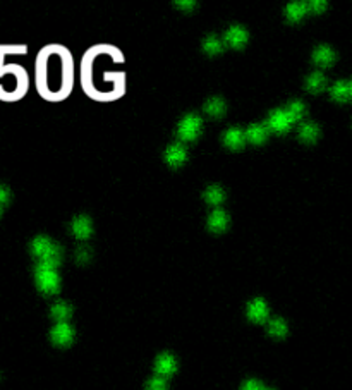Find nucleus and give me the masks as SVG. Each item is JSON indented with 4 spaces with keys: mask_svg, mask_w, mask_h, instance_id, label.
<instances>
[{
    "mask_svg": "<svg viewBox=\"0 0 352 390\" xmlns=\"http://www.w3.org/2000/svg\"><path fill=\"white\" fill-rule=\"evenodd\" d=\"M146 390H169L167 378H162V376L155 375L153 378H150L148 383H146Z\"/></svg>",
    "mask_w": 352,
    "mask_h": 390,
    "instance_id": "obj_29",
    "label": "nucleus"
},
{
    "mask_svg": "<svg viewBox=\"0 0 352 390\" xmlns=\"http://www.w3.org/2000/svg\"><path fill=\"white\" fill-rule=\"evenodd\" d=\"M325 86H326V78L321 73H313L306 79V90L309 93H320V91L325 90Z\"/></svg>",
    "mask_w": 352,
    "mask_h": 390,
    "instance_id": "obj_26",
    "label": "nucleus"
},
{
    "mask_svg": "<svg viewBox=\"0 0 352 390\" xmlns=\"http://www.w3.org/2000/svg\"><path fill=\"white\" fill-rule=\"evenodd\" d=\"M287 114L292 119V122H299V120L304 119L306 115V105L301 102V100H292L291 103L287 105Z\"/></svg>",
    "mask_w": 352,
    "mask_h": 390,
    "instance_id": "obj_27",
    "label": "nucleus"
},
{
    "mask_svg": "<svg viewBox=\"0 0 352 390\" xmlns=\"http://www.w3.org/2000/svg\"><path fill=\"white\" fill-rule=\"evenodd\" d=\"M73 311L74 309L69 303H65V301H57V303L52 306V309H50V316H52L57 323H62V321H67L71 316H73Z\"/></svg>",
    "mask_w": 352,
    "mask_h": 390,
    "instance_id": "obj_22",
    "label": "nucleus"
},
{
    "mask_svg": "<svg viewBox=\"0 0 352 390\" xmlns=\"http://www.w3.org/2000/svg\"><path fill=\"white\" fill-rule=\"evenodd\" d=\"M222 41H224L225 47H229L232 50H242L249 41V33H248V29L244 26H241V24H232L230 28H227Z\"/></svg>",
    "mask_w": 352,
    "mask_h": 390,
    "instance_id": "obj_7",
    "label": "nucleus"
},
{
    "mask_svg": "<svg viewBox=\"0 0 352 390\" xmlns=\"http://www.w3.org/2000/svg\"><path fill=\"white\" fill-rule=\"evenodd\" d=\"M225 189L222 186H217V184H213V186H208L206 189H204L203 192V198L204 201H206L208 205H212V207H219V205H222L225 201Z\"/></svg>",
    "mask_w": 352,
    "mask_h": 390,
    "instance_id": "obj_23",
    "label": "nucleus"
},
{
    "mask_svg": "<svg viewBox=\"0 0 352 390\" xmlns=\"http://www.w3.org/2000/svg\"><path fill=\"white\" fill-rule=\"evenodd\" d=\"M71 234L78 239V241H88L93 236V224L88 215H76L71 220Z\"/></svg>",
    "mask_w": 352,
    "mask_h": 390,
    "instance_id": "obj_10",
    "label": "nucleus"
},
{
    "mask_svg": "<svg viewBox=\"0 0 352 390\" xmlns=\"http://www.w3.org/2000/svg\"><path fill=\"white\" fill-rule=\"evenodd\" d=\"M74 337H76V332L67 321H62V323H55L53 329L50 330V339L52 342L58 347H67L74 342Z\"/></svg>",
    "mask_w": 352,
    "mask_h": 390,
    "instance_id": "obj_8",
    "label": "nucleus"
},
{
    "mask_svg": "<svg viewBox=\"0 0 352 390\" xmlns=\"http://www.w3.org/2000/svg\"><path fill=\"white\" fill-rule=\"evenodd\" d=\"M244 136H246V141H249L251 145L259 146L268 140V136H270V129L266 127V124L254 122V124L248 125V129L244 131Z\"/></svg>",
    "mask_w": 352,
    "mask_h": 390,
    "instance_id": "obj_15",
    "label": "nucleus"
},
{
    "mask_svg": "<svg viewBox=\"0 0 352 390\" xmlns=\"http://www.w3.org/2000/svg\"><path fill=\"white\" fill-rule=\"evenodd\" d=\"M76 71L71 50L60 43L45 45L36 55L35 83L43 100L52 103L64 102L74 90Z\"/></svg>",
    "mask_w": 352,
    "mask_h": 390,
    "instance_id": "obj_2",
    "label": "nucleus"
},
{
    "mask_svg": "<svg viewBox=\"0 0 352 390\" xmlns=\"http://www.w3.org/2000/svg\"><path fill=\"white\" fill-rule=\"evenodd\" d=\"M206 227L209 232L213 234H222L225 232L229 227V215L225 210H220V208H215L212 213L208 215V220H206Z\"/></svg>",
    "mask_w": 352,
    "mask_h": 390,
    "instance_id": "obj_14",
    "label": "nucleus"
},
{
    "mask_svg": "<svg viewBox=\"0 0 352 390\" xmlns=\"http://www.w3.org/2000/svg\"><path fill=\"white\" fill-rule=\"evenodd\" d=\"M52 239L50 237H47V236H36V237H33V241H31V244H29V253L33 254L36 259H40L45 256V253L48 251V247L52 246Z\"/></svg>",
    "mask_w": 352,
    "mask_h": 390,
    "instance_id": "obj_20",
    "label": "nucleus"
},
{
    "mask_svg": "<svg viewBox=\"0 0 352 390\" xmlns=\"http://www.w3.org/2000/svg\"><path fill=\"white\" fill-rule=\"evenodd\" d=\"M163 160L172 169H179L187 160V148L182 143H172L163 152Z\"/></svg>",
    "mask_w": 352,
    "mask_h": 390,
    "instance_id": "obj_9",
    "label": "nucleus"
},
{
    "mask_svg": "<svg viewBox=\"0 0 352 390\" xmlns=\"http://www.w3.org/2000/svg\"><path fill=\"white\" fill-rule=\"evenodd\" d=\"M203 133V119L198 114H187L184 115L177 122L175 127V134H177L179 141L184 143H192L201 136Z\"/></svg>",
    "mask_w": 352,
    "mask_h": 390,
    "instance_id": "obj_5",
    "label": "nucleus"
},
{
    "mask_svg": "<svg viewBox=\"0 0 352 390\" xmlns=\"http://www.w3.org/2000/svg\"><path fill=\"white\" fill-rule=\"evenodd\" d=\"M64 259V249L58 242H52V246L48 247V251L45 253V256L40 259L38 263L41 265H47V267H52V268H57L58 265L62 263Z\"/></svg>",
    "mask_w": 352,
    "mask_h": 390,
    "instance_id": "obj_17",
    "label": "nucleus"
},
{
    "mask_svg": "<svg viewBox=\"0 0 352 390\" xmlns=\"http://www.w3.org/2000/svg\"><path fill=\"white\" fill-rule=\"evenodd\" d=\"M2 212H4V208H2V207H0V219H2Z\"/></svg>",
    "mask_w": 352,
    "mask_h": 390,
    "instance_id": "obj_34",
    "label": "nucleus"
},
{
    "mask_svg": "<svg viewBox=\"0 0 352 390\" xmlns=\"http://www.w3.org/2000/svg\"><path fill=\"white\" fill-rule=\"evenodd\" d=\"M26 45H0V102L12 103L24 98L29 88L28 71L19 64H7L9 55H24Z\"/></svg>",
    "mask_w": 352,
    "mask_h": 390,
    "instance_id": "obj_3",
    "label": "nucleus"
},
{
    "mask_svg": "<svg viewBox=\"0 0 352 390\" xmlns=\"http://www.w3.org/2000/svg\"><path fill=\"white\" fill-rule=\"evenodd\" d=\"M332 98L333 100H337V102H345L347 98L350 96V86H349V83H345V81H337L333 85V88H332Z\"/></svg>",
    "mask_w": 352,
    "mask_h": 390,
    "instance_id": "obj_28",
    "label": "nucleus"
},
{
    "mask_svg": "<svg viewBox=\"0 0 352 390\" xmlns=\"http://www.w3.org/2000/svg\"><path fill=\"white\" fill-rule=\"evenodd\" d=\"M263 390H273V388H270V387H263Z\"/></svg>",
    "mask_w": 352,
    "mask_h": 390,
    "instance_id": "obj_35",
    "label": "nucleus"
},
{
    "mask_svg": "<svg viewBox=\"0 0 352 390\" xmlns=\"http://www.w3.org/2000/svg\"><path fill=\"white\" fill-rule=\"evenodd\" d=\"M35 280H36V287L43 294L52 296L60 291V275L57 274V268L38 263L35 268Z\"/></svg>",
    "mask_w": 352,
    "mask_h": 390,
    "instance_id": "obj_4",
    "label": "nucleus"
},
{
    "mask_svg": "<svg viewBox=\"0 0 352 390\" xmlns=\"http://www.w3.org/2000/svg\"><path fill=\"white\" fill-rule=\"evenodd\" d=\"M263 387H265V385H263L259 380H256V378H249V380H246V381H244V385H242V387H241V390H263Z\"/></svg>",
    "mask_w": 352,
    "mask_h": 390,
    "instance_id": "obj_32",
    "label": "nucleus"
},
{
    "mask_svg": "<svg viewBox=\"0 0 352 390\" xmlns=\"http://www.w3.org/2000/svg\"><path fill=\"white\" fill-rule=\"evenodd\" d=\"M306 12H308V6L304 2H291L286 6V19L291 24H296L304 18Z\"/></svg>",
    "mask_w": 352,
    "mask_h": 390,
    "instance_id": "obj_21",
    "label": "nucleus"
},
{
    "mask_svg": "<svg viewBox=\"0 0 352 390\" xmlns=\"http://www.w3.org/2000/svg\"><path fill=\"white\" fill-rule=\"evenodd\" d=\"M297 136H299V140L303 141V143L311 145L318 140V136H320V127H318V124L308 120V122H303L299 125V129H297Z\"/></svg>",
    "mask_w": 352,
    "mask_h": 390,
    "instance_id": "obj_19",
    "label": "nucleus"
},
{
    "mask_svg": "<svg viewBox=\"0 0 352 390\" xmlns=\"http://www.w3.org/2000/svg\"><path fill=\"white\" fill-rule=\"evenodd\" d=\"M222 143H224L225 148L232 150V152H239L246 146V136H244V131L237 125L234 127H229L227 131L224 133L222 136Z\"/></svg>",
    "mask_w": 352,
    "mask_h": 390,
    "instance_id": "obj_13",
    "label": "nucleus"
},
{
    "mask_svg": "<svg viewBox=\"0 0 352 390\" xmlns=\"http://www.w3.org/2000/svg\"><path fill=\"white\" fill-rule=\"evenodd\" d=\"M349 86H350V95H352V81H350V85H349Z\"/></svg>",
    "mask_w": 352,
    "mask_h": 390,
    "instance_id": "obj_36",
    "label": "nucleus"
},
{
    "mask_svg": "<svg viewBox=\"0 0 352 390\" xmlns=\"http://www.w3.org/2000/svg\"><path fill=\"white\" fill-rule=\"evenodd\" d=\"M292 119L289 117L286 108H273V110L268 114L266 120V127L270 129V133L275 134H286L291 131L292 127Z\"/></svg>",
    "mask_w": 352,
    "mask_h": 390,
    "instance_id": "obj_6",
    "label": "nucleus"
},
{
    "mask_svg": "<svg viewBox=\"0 0 352 390\" xmlns=\"http://www.w3.org/2000/svg\"><path fill=\"white\" fill-rule=\"evenodd\" d=\"M115 50V45L98 43L88 48L81 58V67H79L81 90L88 98L98 103L117 102L127 90V79L124 71H112L105 67Z\"/></svg>",
    "mask_w": 352,
    "mask_h": 390,
    "instance_id": "obj_1",
    "label": "nucleus"
},
{
    "mask_svg": "<svg viewBox=\"0 0 352 390\" xmlns=\"http://www.w3.org/2000/svg\"><path fill=\"white\" fill-rule=\"evenodd\" d=\"M335 60V52L326 45H320V47L314 48L313 52V62L320 67H328L332 66Z\"/></svg>",
    "mask_w": 352,
    "mask_h": 390,
    "instance_id": "obj_18",
    "label": "nucleus"
},
{
    "mask_svg": "<svg viewBox=\"0 0 352 390\" xmlns=\"http://www.w3.org/2000/svg\"><path fill=\"white\" fill-rule=\"evenodd\" d=\"M224 48H225L224 41H222L217 35L204 36V40H203V52L206 53V55H209V57L220 55V53L224 52Z\"/></svg>",
    "mask_w": 352,
    "mask_h": 390,
    "instance_id": "obj_24",
    "label": "nucleus"
},
{
    "mask_svg": "<svg viewBox=\"0 0 352 390\" xmlns=\"http://www.w3.org/2000/svg\"><path fill=\"white\" fill-rule=\"evenodd\" d=\"M91 259V249L88 244H81L76 249V262L79 265H86L88 262Z\"/></svg>",
    "mask_w": 352,
    "mask_h": 390,
    "instance_id": "obj_30",
    "label": "nucleus"
},
{
    "mask_svg": "<svg viewBox=\"0 0 352 390\" xmlns=\"http://www.w3.org/2000/svg\"><path fill=\"white\" fill-rule=\"evenodd\" d=\"M289 332V327L286 323V320H282V318H270L268 320V334L271 335V337L275 339H284Z\"/></svg>",
    "mask_w": 352,
    "mask_h": 390,
    "instance_id": "obj_25",
    "label": "nucleus"
},
{
    "mask_svg": "<svg viewBox=\"0 0 352 390\" xmlns=\"http://www.w3.org/2000/svg\"><path fill=\"white\" fill-rule=\"evenodd\" d=\"M12 200V192L7 186H4V184H0V207H7V205L11 203Z\"/></svg>",
    "mask_w": 352,
    "mask_h": 390,
    "instance_id": "obj_31",
    "label": "nucleus"
},
{
    "mask_svg": "<svg viewBox=\"0 0 352 390\" xmlns=\"http://www.w3.org/2000/svg\"><path fill=\"white\" fill-rule=\"evenodd\" d=\"M177 370V361L170 352H162L155 359V375L162 378H169Z\"/></svg>",
    "mask_w": 352,
    "mask_h": 390,
    "instance_id": "obj_12",
    "label": "nucleus"
},
{
    "mask_svg": "<svg viewBox=\"0 0 352 390\" xmlns=\"http://www.w3.org/2000/svg\"><path fill=\"white\" fill-rule=\"evenodd\" d=\"M203 110L208 117H213V119H220V117L225 115L227 112V103L222 96H212L208 98L203 105Z\"/></svg>",
    "mask_w": 352,
    "mask_h": 390,
    "instance_id": "obj_16",
    "label": "nucleus"
},
{
    "mask_svg": "<svg viewBox=\"0 0 352 390\" xmlns=\"http://www.w3.org/2000/svg\"><path fill=\"white\" fill-rule=\"evenodd\" d=\"M308 7H311L309 11H313V12H321L326 7V4L325 2H309V4H306Z\"/></svg>",
    "mask_w": 352,
    "mask_h": 390,
    "instance_id": "obj_33",
    "label": "nucleus"
},
{
    "mask_svg": "<svg viewBox=\"0 0 352 390\" xmlns=\"http://www.w3.org/2000/svg\"><path fill=\"white\" fill-rule=\"evenodd\" d=\"M246 314L253 323H265V321H268V316H270L266 301L261 299V297H254L253 301H249Z\"/></svg>",
    "mask_w": 352,
    "mask_h": 390,
    "instance_id": "obj_11",
    "label": "nucleus"
}]
</instances>
